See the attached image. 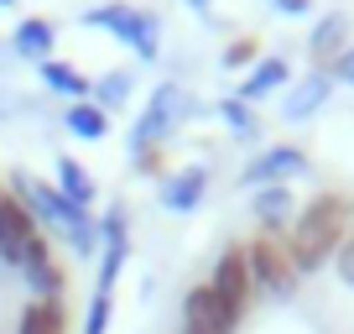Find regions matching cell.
Here are the masks:
<instances>
[{"label":"cell","instance_id":"6da1fadb","mask_svg":"<svg viewBox=\"0 0 354 334\" xmlns=\"http://www.w3.org/2000/svg\"><path fill=\"white\" fill-rule=\"evenodd\" d=\"M0 261L21 272L26 288L42 303H63V272H57L42 230H37V220L26 214V204L16 193H0Z\"/></svg>","mask_w":354,"mask_h":334},{"label":"cell","instance_id":"7a4b0ae2","mask_svg":"<svg viewBox=\"0 0 354 334\" xmlns=\"http://www.w3.org/2000/svg\"><path fill=\"white\" fill-rule=\"evenodd\" d=\"M11 193L26 204V214H32L37 225H47V230L73 251V256H100V214L68 204L53 183L32 178V173H11Z\"/></svg>","mask_w":354,"mask_h":334},{"label":"cell","instance_id":"3957f363","mask_svg":"<svg viewBox=\"0 0 354 334\" xmlns=\"http://www.w3.org/2000/svg\"><path fill=\"white\" fill-rule=\"evenodd\" d=\"M349 199L344 193H318L308 209L292 220V235H287V261L292 272H318L328 256H339L344 235H349Z\"/></svg>","mask_w":354,"mask_h":334},{"label":"cell","instance_id":"277c9868","mask_svg":"<svg viewBox=\"0 0 354 334\" xmlns=\"http://www.w3.org/2000/svg\"><path fill=\"white\" fill-rule=\"evenodd\" d=\"M193 110H198V105H193V94L183 89L177 78L156 84L151 100H146V110H141V121L131 125V157H136V162H151V152H156L162 141H172L177 125L188 121Z\"/></svg>","mask_w":354,"mask_h":334},{"label":"cell","instance_id":"5b68a950","mask_svg":"<svg viewBox=\"0 0 354 334\" xmlns=\"http://www.w3.org/2000/svg\"><path fill=\"white\" fill-rule=\"evenodd\" d=\"M78 26L115 32L141 63H156V58H162V21H156L151 11H141V6H94V11H78Z\"/></svg>","mask_w":354,"mask_h":334},{"label":"cell","instance_id":"8992f818","mask_svg":"<svg viewBox=\"0 0 354 334\" xmlns=\"http://www.w3.org/2000/svg\"><path fill=\"white\" fill-rule=\"evenodd\" d=\"M245 267H250V292H261V298H287L297 288V272H292L287 251L277 240H250L245 245Z\"/></svg>","mask_w":354,"mask_h":334},{"label":"cell","instance_id":"52a82bcc","mask_svg":"<svg viewBox=\"0 0 354 334\" xmlns=\"http://www.w3.org/2000/svg\"><path fill=\"white\" fill-rule=\"evenodd\" d=\"M308 173V152L302 146H261V157H250L240 173L245 188H287V178Z\"/></svg>","mask_w":354,"mask_h":334},{"label":"cell","instance_id":"ba28073f","mask_svg":"<svg viewBox=\"0 0 354 334\" xmlns=\"http://www.w3.org/2000/svg\"><path fill=\"white\" fill-rule=\"evenodd\" d=\"M234 324H240V313L224 308L209 282L183 298V334H234Z\"/></svg>","mask_w":354,"mask_h":334},{"label":"cell","instance_id":"9c48e42d","mask_svg":"<svg viewBox=\"0 0 354 334\" xmlns=\"http://www.w3.org/2000/svg\"><path fill=\"white\" fill-rule=\"evenodd\" d=\"M209 288H214V298H219L224 308L245 313V303L255 298V292H250V267H245V245H230V251H224V256L214 261Z\"/></svg>","mask_w":354,"mask_h":334},{"label":"cell","instance_id":"30bf717a","mask_svg":"<svg viewBox=\"0 0 354 334\" xmlns=\"http://www.w3.org/2000/svg\"><path fill=\"white\" fill-rule=\"evenodd\" d=\"M287 84H292V63H287V58H255L250 73L240 78V94H234V100L255 105V100H266V94L287 89Z\"/></svg>","mask_w":354,"mask_h":334},{"label":"cell","instance_id":"8fae6325","mask_svg":"<svg viewBox=\"0 0 354 334\" xmlns=\"http://www.w3.org/2000/svg\"><path fill=\"white\" fill-rule=\"evenodd\" d=\"M328 94H333V78L323 73H308L302 84H287V94H281V115L287 121H308V115H318L323 105H328Z\"/></svg>","mask_w":354,"mask_h":334},{"label":"cell","instance_id":"7c38bea8","mask_svg":"<svg viewBox=\"0 0 354 334\" xmlns=\"http://www.w3.org/2000/svg\"><path fill=\"white\" fill-rule=\"evenodd\" d=\"M53 42H57V26L47 21V16H26L11 32V53L26 58V63H47V58H53Z\"/></svg>","mask_w":354,"mask_h":334},{"label":"cell","instance_id":"4fadbf2b","mask_svg":"<svg viewBox=\"0 0 354 334\" xmlns=\"http://www.w3.org/2000/svg\"><path fill=\"white\" fill-rule=\"evenodd\" d=\"M203 188H209V173L203 167H183V173H172V178L162 183V204L172 214H188L203 204Z\"/></svg>","mask_w":354,"mask_h":334},{"label":"cell","instance_id":"5bb4252c","mask_svg":"<svg viewBox=\"0 0 354 334\" xmlns=\"http://www.w3.org/2000/svg\"><path fill=\"white\" fill-rule=\"evenodd\" d=\"M57 193H63L68 204H78V209H94V199H100V188H94V178H88V167L73 162V157H57Z\"/></svg>","mask_w":354,"mask_h":334},{"label":"cell","instance_id":"9a60e30c","mask_svg":"<svg viewBox=\"0 0 354 334\" xmlns=\"http://www.w3.org/2000/svg\"><path fill=\"white\" fill-rule=\"evenodd\" d=\"M313 58H318V63H333V58L344 53V47H349V21H344V11H333V16H323L318 26H313Z\"/></svg>","mask_w":354,"mask_h":334},{"label":"cell","instance_id":"2e32d148","mask_svg":"<svg viewBox=\"0 0 354 334\" xmlns=\"http://www.w3.org/2000/svg\"><path fill=\"white\" fill-rule=\"evenodd\" d=\"M131 89H136V73H131V68H110V73H100L94 84H88V94H94V105H100L104 115L120 110V105L131 100Z\"/></svg>","mask_w":354,"mask_h":334},{"label":"cell","instance_id":"e0dca14e","mask_svg":"<svg viewBox=\"0 0 354 334\" xmlns=\"http://www.w3.org/2000/svg\"><path fill=\"white\" fill-rule=\"evenodd\" d=\"M292 214H297V204H292L287 188H255V220H261L266 230H287Z\"/></svg>","mask_w":354,"mask_h":334},{"label":"cell","instance_id":"ac0fdd59","mask_svg":"<svg viewBox=\"0 0 354 334\" xmlns=\"http://www.w3.org/2000/svg\"><path fill=\"white\" fill-rule=\"evenodd\" d=\"M63 125L78 136V141H100L104 131H110V115L100 110L94 100H78V105H68V115H63Z\"/></svg>","mask_w":354,"mask_h":334},{"label":"cell","instance_id":"d6986e66","mask_svg":"<svg viewBox=\"0 0 354 334\" xmlns=\"http://www.w3.org/2000/svg\"><path fill=\"white\" fill-rule=\"evenodd\" d=\"M42 84H47L53 94H68L73 105H78V100H88V78L78 73L73 63H57V58H47V63H42Z\"/></svg>","mask_w":354,"mask_h":334},{"label":"cell","instance_id":"ffe728a7","mask_svg":"<svg viewBox=\"0 0 354 334\" xmlns=\"http://www.w3.org/2000/svg\"><path fill=\"white\" fill-rule=\"evenodd\" d=\"M21 334H63V303H26L21 308Z\"/></svg>","mask_w":354,"mask_h":334},{"label":"cell","instance_id":"44dd1931","mask_svg":"<svg viewBox=\"0 0 354 334\" xmlns=\"http://www.w3.org/2000/svg\"><path fill=\"white\" fill-rule=\"evenodd\" d=\"M219 121L230 125L240 141H250V136H255V115H250V105H240V100H219Z\"/></svg>","mask_w":354,"mask_h":334},{"label":"cell","instance_id":"7402d4cb","mask_svg":"<svg viewBox=\"0 0 354 334\" xmlns=\"http://www.w3.org/2000/svg\"><path fill=\"white\" fill-rule=\"evenodd\" d=\"M110 308H115V288H94V308H88L84 334H104L110 329Z\"/></svg>","mask_w":354,"mask_h":334},{"label":"cell","instance_id":"603a6c76","mask_svg":"<svg viewBox=\"0 0 354 334\" xmlns=\"http://www.w3.org/2000/svg\"><path fill=\"white\" fill-rule=\"evenodd\" d=\"M333 261H339V277L354 288V230L344 235V245H339V256H333Z\"/></svg>","mask_w":354,"mask_h":334},{"label":"cell","instance_id":"cb8c5ba5","mask_svg":"<svg viewBox=\"0 0 354 334\" xmlns=\"http://www.w3.org/2000/svg\"><path fill=\"white\" fill-rule=\"evenodd\" d=\"M328 68H333V73H328V78H344V84H354V42H349V47H344V53H339V58H333V63H328Z\"/></svg>","mask_w":354,"mask_h":334},{"label":"cell","instance_id":"d4e9b609","mask_svg":"<svg viewBox=\"0 0 354 334\" xmlns=\"http://www.w3.org/2000/svg\"><path fill=\"white\" fill-rule=\"evenodd\" d=\"M250 58H255V42H234L230 53H224V63H234V68H240V63H250Z\"/></svg>","mask_w":354,"mask_h":334},{"label":"cell","instance_id":"484cf974","mask_svg":"<svg viewBox=\"0 0 354 334\" xmlns=\"http://www.w3.org/2000/svg\"><path fill=\"white\" fill-rule=\"evenodd\" d=\"M308 6H313V0H277V11H281V16H302Z\"/></svg>","mask_w":354,"mask_h":334},{"label":"cell","instance_id":"4316f807","mask_svg":"<svg viewBox=\"0 0 354 334\" xmlns=\"http://www.w3.org/2000/svg\"><path fill=\"white\" fill-rule=\"evenodd\" d=\"M188 6H193V11H198V16H209V0H188Z\"/></svg>","mask_w":354,"mask_h":334},{"label":"cell","instance_id":"83f0119b","mask_svg":"<svg viewBox=\"0 0 354 334\" xmlns=\"http://www.w3.org/2000/svg\"><path fill=\"white\" fill-rule=\"evenodd\" d=\"M0 6H16V0H0Z\"/></svg>","mask_w":354,"mask_h":334}]
</instances>
